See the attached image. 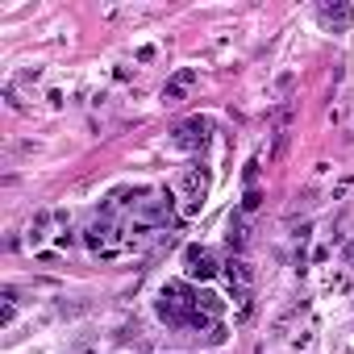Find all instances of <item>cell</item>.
Returning a JSON list of instances; mask_svg holds the SVG:
<instances>
[{
    "instance_id": "3",
    "label": "cell",
    "mask_w": 354,
    "mask_h": 354,
    "mask_svg": "<svg viewBox=\"0 0 354 354\" xmlns=\"http://www.w3.org/2000/svg\"><path fill=\"white\" fill-rule=\"evenodd\" d=\"M184 271H188V279H213L217 275V254L209 246H188L184 250Z\"/></svg>"
},
{
    "instance_id": "6",
    "label": "cell",
    "mask_w": 354,
    "mask_h": 354,
    "mask_svg": "<svg viewBox=\"0 0 354 354\" xmlns=\"http://www.w3.org/2000/svg\"><path fill=\"white\" fill-rule=\"evenodd\" d=\"M321 21L333 26V30H350V26H354V9H346V5H325V9H321Z\"/></svg>"
},
{
    "instance_id": "4",
    "label": "cell",
    "mask_w": 354,
    "mask_h": 354,
    "mask_svg": "<svg viewBox=\"0 0 354 354\" xmlns=\"http://www.w3.org/2000/svg\"><path fill=\"white\" fill-rule=\"evenodd\" d=\"M225 279H230V288H234V296L246 304V296H250V283H254V271H250V263L238 254V259H230L225 263Z\"/></svg>"
},
{
    "instance_id": "2",
    "label": "cell",
    "mask_w": 354,
    "mask_h": 354,
    "mask_svg": "<svg viewBox=\"0 0 354 354\" xmlns=\"http://www.w3.org/2000/svg\"><path fill=\"white\" fill-rule=\"evenodd\" d=\"M180 192H184V213H201V205L209 196V171L205 167H188L180 175Z\"/></svg>"
},
{
    "instance_id": "1",
    "label": "cell",
    "mask_w": 354,
    "mask_h": 354,
    "mask_svg": "<svg viewBox=\"0 0 354 354\" xmlns=\"http://www.w3.org/2000/svg\"><path fill=\"white\" fill-rule=\"evenodd\" d=\"M209 133H213V121H209V117H188V121L175 125L171 146H175V150H205V146H209Z\"/></svg>"
},
{
    "instance_id": "5",
    "label": "cell",
    "mask_w": 354,
    "mask_h": 354,
    "mask_svg": "<svg viewBox=\"0 0 354 354\" xmlns=\"http://www.w3.org/2000/svg\"><path fill=\"white\" fill-rule=\"evenodd\" d=\"M192 84H196V71H192V67L175 71V75L167 80V88H162V100H167V104H180V100L188 96V88H192Z\"/></svg>"
}]
</instances>
